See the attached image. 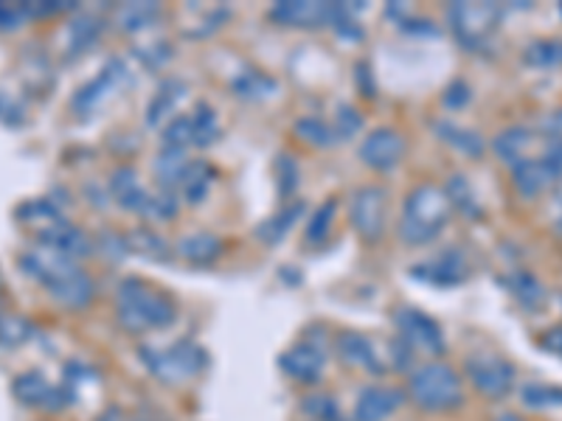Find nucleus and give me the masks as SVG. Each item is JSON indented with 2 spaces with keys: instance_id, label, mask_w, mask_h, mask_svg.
I'll return each mask as SVG.
<instances>
[{
  "instance_id": "obj_28",
  "label": "nucleus",
  "mask_w": 562,
  "mask_h": 421,
  "mask_svg": "<svg viewBox=\"0 0 562 421\" xmlns=\"http://www.w3.org/2000/svg\"><path fill=\"white\" fill-rule=\"evenodd\" d=\"M526 408L531 410H551L562 408V388L560 385H543V383H529L520 390Z\"/></svg>"
},
{
  "instance_id": "obj_20",
  "label": "nucleus",
  "mask_w": 562,
  "mask_h": 421,
  "mask_svg": "<svg viewBox=\"0 0 562 421\" xmlns=\"http://www.w3.org/2000/svg\"><path fill=\"white\" fill-rule=\"evenodd\" d=\"M338 354L346 365L360 371H369V374H383L385 365L378 357V351L371 345V340H366L358 332H344L338 338Z\"/></svg>"
},
{
  "instance_id": "obj_19",
  "label": "nucleus",
  "mask_w": 562,
  "mask_h": 421,
  "mask_svg": "<svg viewBox=\"0 0 562 421\" xmlns=\"http://www.w3.org/2000/svg\"><path fill=\"white\" fill-rule=\"evenodd\" d=\"M495 155H498L501 160H504L506 167L515 169L518 163H524L526 158H531L535 155V149H540V140H537V135L531 133L529 127H509L504 129V133L495 138Z\"/></svg>"
},
{
  "instance_id": "obj_15",
  "label": "nucleus",
  "mask_w": 562,
  "mask_h": 421,
  "mask_svg": "<svg viewBox=\"0 0 562 421\" xmlns=\"http://www.w3.org/2000/svg\"><path fill=\"white\" fill-rule=\"evenodd\" d=\"M110 192L122 203V208L140 214V217H155V197L144 189L138 172L133 167L115 169L113 180H110Z\"/></svg>"
},
{
  "instance_id": "obj_3",
  "label": "nucleus",
  "mask_w": 562,
  "mask_h": 421,
  "mask_svg": "<svg viewBox=\"0 0 562 421\" xmlns=\"http://www.w3.org/2000/svg\"><path fill=\"white\" fill-rule=\"evenodd\" d=\"M453 205L439 185H419L408 194L400 219V237L408 244H425L436 239L448 225Z\"/></svg>"
},
{
  "instance_id": "obj_33",
  "label": "nucleus",
  "mask_w": 562,
  "mask_h": 421,
  "mask_svg": "<svg viewBox=\"0 0 562 421\" xmlns=\"http://www.w3.org/2000/svg\"><path fill=\"white\" fill-rule=\"evenodd\" d=\"M445 194H448L450 205L461 208V210H464V214H470V217H479V214H481L479 203H475L473 192H470V183H467L464 178H459V174H456V178L450 180V185H448V189H445Z\"/></svg>"
},
{
  "instance_id": "obj_37",
  "label": "nucleus",
  "mask_w": 562,
  "mask_h": 421,
  "mask_svg": "<svg viewBox=\"0 0 562 421\" xmlns=\"http://www.w3.org/2000/svg\"><path fill=\"white\" fill-rule=\"evenodd\" d=\"M99 26L93 18H79L74 26H70V48L74 52H85V45H90L97 39Z\"/></svg>"
},
{
  "instance_id": "obj_17",
  "label": "nucleus",
  "mask_w": 562,
  "mask_h": 421,
  "mask_svg": "<svg viewBox=\"0 0 562 421\" xmlns=\"http://www.w3.org/2000/svg\"><path fill=\"white\" fill-rule=\"evenodd\" d=\"M403 390L389 388V385H371L355 402V421H385L403 408Z\"/></svg>"
},
{
  "instance_id": "obj_2",
  "label": "nucleus",
  "mask_w": 562,
  "mask_h": 421,
  "mask_svg": "<svg viewBox=\"0 0 562 421\" xmlns=\"http://www.w3.org/2000/svg\"><path fill=\"white\" fill-rule=\"evenodd\" d=\"M115 318L133 334L167 329L175 320V304L167 293L147 281L127 278L115 293Z\"/></svg>"
},
{
  "instance_id": "obj_31",
  "label": "nucleus",
  "mask_w": 562,
  "mask_h": 421,
  "mask_svg": "<svg viewBox=\"0 0 562 421\" xmlns=\"http://www.w3.org/2000/svg\"><path fill=\"white\" fill-rule=\"evenodd\" d=\"M160 9L155 3H130L119 12V23H122L124 32H135V29L149 26L155 18H158Z\"/></svg>"
},
{
  "instance_id": "obj_25",
  "label": "nucleus",
  "mask_w": 562,
  "mask_h": 421,
  "mask_svg": "<svg viewBox=\"0 0 562 421\" xmlns=\"http://www.w3.org/2000/svg\"><path fill=\"white\" fill-rule=\"evenodd\" d=\"M211 183H214V169H211L205 160H192L180 185H183V194L189 203H200V200L209 194Z\"/></svg>"
},
{
  "instance_id": "obj_27",
  "label": "nucleus",
  "mask_w": 562,
  "mask_h": 421,
  "mask_svg": "<svg viewBox=\"0 0 562 421\" xmlns=\"http://www.w3.org/2000/svg\"><path fill=\"white\" fill-rule=\"evenodd\" d=\"M192 160H186V152L180 149H164V155L158 158V180L164 185V192H169L172 185L183 183V174L189 169Z\"/></svg>"
},
{
  "instance_id": "obj_8",
  "label": "nucleus",
  "mask_w": 562,
  "mask_h": 421,
  "mask_svg": "<svg viewBox=\"0 0 562 421\" xmlns=\"http://www.w3.org/2000/svg\"><path fill=\"white\" fill-rule=\"evenodd\" d=\"M349 217L366 242H380L385 234V217H389V194L380 185H366L351 197Z\"/></svg>"
},
{
  "instance_id": "obj_32",
  "label": "nucleus",
  "mask_w": 562,
  "mask_h": 421,
  "mask_svg": "<svg viewBox=\"0 0 562 421\" xmlns=\"http://www.w3.org/2000/svg\"><path fill=\"white\" fill-rule=\"evenodd\" d=\"M439 133L445 135V140H450L456 149H461L464 155H481L484 152V138H479V133L473 129H459L453 124H441Z\"/></svg>"
},
{
  "instance_id": "obj_34",
  "label": "nucleus",
  "mask_w": 562,
  "mask_h": 421,
  "mask_svg": "<svg viewBox=\"0 0 562 421\" xmlns=\"http://www.w3.org/2000/svg\"><path fill=\"white\" fill-rule=\"evenodd\" d=\"M295 133L301 135V138H307L310 144H315V147H333L335 140V129L326 127L324 122H318V118H304V122L295 124Z\"/></svg>"
},
{
  "instance_id": "obj_14",
  "label": "nucleus",
  "mask_w": 562,
  "mask_h": 421,
  "mask_svg": "<svg viewBox=\"0 0 562 421\" xmlns=\"http://www.w3.org/2000/svg\"><path fill=\"white\" fill-rule=\"evenodd\" d=\"M405 155V138L396 129L380 127L363 140L360 147V158L366 167L378 169V172H391V169L403 160Z\"/></svg>"
},
{
  "instance_id": "obj_12",
  "label": "nucleus",
  "mask_w": 562,
  "mask_h": 421,
  "mask_svg": "<svg viewBox=\"0 0 562 421\" xmlns=\"http://www.w3.org/2000/svg\"><path fill=\"white\" fill-rule=\"evenodd\" d=\"M12 390L14 399L26 405V408L63 410L68 405V394H65L63 385H52L40 371H26V374L14 377Z\"/></svg>"
},
{
  "instance_id": "obj_30",
  "label": "nucleus",
  "mask_w": 562,
  "mask_h": 421,
  "mask_svg": "<svg viewBox=\"0 0 562 421\" xmlns=\"http://www.w3.org/2000/svg\"><path fill=\"white\" fill-rule=\"evenodd\" d=\"M29 334H32L29 320H23L20 315H0V345L3 349H14V345L26 343Z\"/></svg>"
},
{
  "instance_id": "obj_13",
  "label": "nucleus",
  "mask_w": 562,
  "mask_h": 421,
  "mask_svg": "<svg viewBox=\"0 0 562 421\" xmlns=\"http://www.w3.org/2000/svg\"><path fill=\"white\" fill-rule=\"evenodd\" d=\"M340 12V3H301V0H288V3H276L270 18L281 26H301V29H318L335 26V18Z\"/></svg>"
},
{
  "instance_id": "obj_42",
  "label": "nucleus",
  "mask_w": 562,
  "mask_h": 421,
  "mask_svg": "<svg viewBox=\"0 0 562 421\" xmlns=\"http://www.w3.org/2000/svg\"><path fill=\"white\" fill-rule=\"evenodd\" d=\"M546 129H549L551 138H562V110H557V113L551 115L549 122H546Z\"/></svg>"
},
{
  "instance_id": "obj_40",
  "label": "nucleus",
  "mask_w": 562,
  "mask_h": 421,
  "mask_svg": "<svg viewBox=\"0 0 562 421\" xmlns=\"http://www.w3.org/2000/svg\"><path fill=\"white\" fill-rule=\"evenodd\" d=\"M26 18V7H9V3H0V32H9V29H18Z\"/></svg>"
},
{
  "instance_id": "obj_23",
  "label": "nucleus",
  "mask_w": 562,
  "mask_h": 421,
  "mask_svg": "<svg viewBox=\"0 0 562 421\" xmlns=\"http://www.w3.org/2000/svg\"><path fill=\"white\" fill-rule=\"evenodd\" d=\"M183 93H186V84L178 82V79H172V82L164 84V88L155 93L153 104H149V110H147L149 127H158V124L164 122V118H167L175 107H178V102L183 99Z\"/></svg>"
},
{
  "instance_id": "obj_39",
  "label": "nucleus",
  "mask_w": 562,
  "mask_h": 421,
  "mask_svg": "<svg viewBox=\"0 0 562 421\" xmlns=\"http://www.w3.org/2000/svg\"><path fill=\"white\" fill-rule=\"evenodd\" d=\"M360 129V115L355 113L351 107H340V115L338 122H335V138H349V135H355Z\"/></svg>"
},
{
  "instance_id": "obj_6",
  "label": "nucleus",
  "mask_w": 562,
  "mask_h": 421,
  "mask_svg": "<svg viewBox=\"0 0 562 421\" xmlns=\"http://www.w3.org/2000/svg\"><path fill=\"white\" fill-rule=\"evenodd\" d=\"M504 9L498 3H453L450 26L467 52H484L492 34L498 32Z\"/></svg>"
},
{
  "instance_id": "obj_10",
  "label": "nucleus",
  "mask_w": 562,
  "mask_h": 421,
  "mask_svg": "<svg viewBox=\"0 0 562 421\" xmlns=\"http://www.w3.org/2000/svg\"><path fill=\"white\" fill-rule=\"evenodd\" d=\"M396 326H400V334H403V343L408 349L428 351V354H445V334H441L439 323L434 318H428L419 309H400L396 312Z\"/></svg>"
},
{
  "instance_id": "obj_41",
  "label": "nucleus",
  "mask_w": 562,
  "mask_h": 421,
  "mask_svg": "<svg viewBox=\"0 0 562 421\" xmlns=\"http://www.w3.org/2000/svg\"><path fill=\"white\" fill-rule=\"evenodd\" d=\"M540 345H543L549 354H554V357L562 360V326H554V329L540 334Z\"/></svg>"
},
{
  "instance_id": "obj_43",
  "label": "nucleus",
  "mask_w": 562,
  "mask_h": 421,
  "mask_svg": "<svg viewBox=\"0 0 562 421\" xmlns=\"http://www.w3.org/2000/svg\"><path fill=\"white\" fill-rule=\"evenodd\" d=\"M99 421H122V413H119V410H108Z\"/></svg>"
},
{
  "instance_id": "obj_9",
  "label": "nucleus",
  "mask_w": 562,
  "mask_h": 421,
  "mask_svg": "<svg viewBox=\"0 0 562 421\" xmlns=\"http://www.w3.org/2000/svg\"><path fill=\"white\" fill-rule=\"evenodd\" d=\"M140 354H144L149 368H153L160 379H167V383H180V379L194 377V374L205 365V354L192 343H178L172 345V349L164 351L144 349Z\"/></svg>"
},
{
  "instance_id": "obj_45",
  "label": "nucleus",
  "mask_w": 562,
  "mask_h": 421,
  "mask_svg": "<svg viewBox=\"0 0 562 421\" xmlns=\"http://www.w3.org/2000/svg\"><path fill=\"white\" fill-rule=\"evenodd\" d=\"M557 228H560V230H562V214H560V219H557Z\"/></svg>"
},
{
  "instance_id": "obj_11",
  "label": "nucleus",
  "mask_w": 562,
  "mask_h": 421,
  "mask_svg": "<svg viewBox=\"0 0 562 421\" xmlns=\"http://www.w3.org/2000/svg\"><path fill=\"white\" fill-rule=\"evenodd\" d=\"M124 84H127V68H124L122 59H113L93 82H88L82 90H77L74 110H77L79 115L97 113L108 99L115 96V90H122Z\"/></svg>"
},
{
  "instance_id": "obj_18",
  "label": "nucleus",
  "mask_w": 562,
  "mask_h": 421,
  "mask_svg": "<svg viewBox=\"0 0 562 421\" xmlns=\"http://www.w3.org/2000/svg\"><path fill=\"white\" fill-rule=\"evenodd\" d=\"M540 144H543V140H540ZM512 183H515V192L524 200H537L546 189H551L557 180L554 174L549 172V167L543 163V158H540V149H537L531 158H526L524 163H518V167L512 169Z\"/></svg>"
},
{
  "instance_id": "obj_1",
  "label": "nucleus",
  "mask_w": 562,
  "mask_h": 421,
  "mask_svg": "<svg viewBox=\"0 0 562 421\" xmlns=\"http://www.w3.org/2000/svg\"><path fill=\"white\" fill-rule=\"evenodd\" d=\"M20 268L26 270L29 278L40 281L65 309L79 312V309H88L93 304L97 287H93L90 275L79 268L77 259H70V255L59 253L48 244H40V248L23 253Z\"/></svg>"
},
{
  "instance_id": "obj_5",
  "label": "nucleus",
  "mask_w": 562,
  "mask_h": 421,
  "mask_svg": "<svg viewBox=\"0 0 562 421\" xmlns=\"http://www.w3.org/2000/svg\"><path fill=\"white\" fill-rule=\"evenodd\" d=\"M18 217L32 225L40 244H48V248L59 250V253L70 255V259H85V255L93 253L90 239L85 237L77 225H70L54 205L26 203L18 210Z\"/></svg>"
},
{
  "instance_id": "obj_35",
  "label": "nucleus",
  "mask_w": 562,
  "mask_h": 421,
  "mask_svg": "<svg viewBox=\"0 0 562 421\" xmlns=\"http://www.w3.org/2000/svg\"><path fill=\"white\" fill-rule=\"evenodd\" d=\"M299 214H301V205L295 203V205H290L288 210H284V217H276V219H270V223H265L262 228H259V237L265 239V242H279L281 237H284V234H288L290 230V225L295 223V219H299Z\"/></svg>"
},
{
  "instance_id": "obj_36",
  "label": "nucleus",
  "mask_w": 562,
  "mask_h": 421,
  "mask_svg": "<svg viewBox=\"0 0 562 421\" xmlns=\"http://www.w3.org/2000/svg\"><path fill=\"white\" fill-rule=\"evenodd\" d=\"M333 217H335V203H326L321 205L318 214H315L313 219H310L307 225V239L313 244L324 242L326 234H329V225H333Z\"/></svg>"
},
{
  "instance_id": "obj_44",
  "label": "nucleus",
  "mask_w": 562,
  "mask_h": 421,
  "mask_svg": "<svg viewBox=\"0 0 562 421\" xmlns=\"http://www.w3.org/2000/svg\"><path fill=\"white\" fill-rule=\"evenodd\" d=\"M495 421H526V419H524V416H518V413H501Z\"/></svg>"
},
{
  "instance_id": "obj_38",
  "label": "nucleus",
  "mask_w": 562,
  "mask_h": 421,
  "mask_svg": "<svg viewBox=\"0 0 562 421\" xmlns=\"http://www.w3.org/2000/svg\"><path fill=\"white\" fill-rule=\"evenodd\" d=\"M262 84L265 88H276L273 79H268V77H262V73H254V70H250V73H245L243 79H237V82H234V90H239V96H245V99H259V96H265Z\"/></svg>"
},
{
  "instance_id": "obj_4",
  "label": "nucleus",
  "mask_w": 562,
  "mask_h": 421,
  "mask_svg": "<svg viewBox=\"0 0 562 421\" xmlns=\"http://www.w3.org/2000/svg\"><path fill=\"white\" fill-rule=\"evenodd\" d=\"M408 396L428 413H450L464 405V383L448 363H425L408 377Z\"/></svg>"
},
{
  "instance_id": "obj_21",
  "label": "nucleus",
  "mask_w": 562,
  "mask_h": 421,
  "mask_svg": "<svg viewBox=\"0 0 562 421\" xmlns=\"http://www.w3.org/2000/svg\"><path fill=\"white\" fill-rule=\"evenodd\" d=\"M414 275L419 278H428L430 284H441V287H453V284H461L467 278V262L459 250H448L441 253L434 262L422 264V268H414Z\"/></svg>"
},
{
  "instance_id": "obj_24",
  "label": "nucleus",
  "mask_w": 562,
  "mask_h": 421,
  "mask_svg": "<svg viewBox=\"0 0 562 421\" xmlns=\"http://www.w3.org/2000/svg\"><path fill=\"white\" fill-rule=\"evenodd\" d=\"M178 250L183 259H189V262L209 264L223 253V242H220L217 237H211V234H194V237H186Z\"/></svg>"
},
{
  "instance_id": "obj_26",
  "label": "nucleus",
  "mask_w": 562,
  "mask_h": 421,
  "mask_svg": "<svg viewBox=\"0 0 562 421\" xmlns=\"http://www.w3.org/2000/svg\"><path fill=\"white\" fill-rule=\"evenodd\" d=\"M524 62L531 65V68L549 70L560 68L562 65V39H535L531 45H526Z\"/></svg>"
},
{
  "instance_id": "obj_29",
  "label": "nucleus",
  "mask_w": 562,
  "mask_h": 421,
  "mask_svg": "<svg viewBox=\"0 0 562 421\" xmlns=\"http://www.w3.org/2000/svg\"><path fill=\"white\" fill-rule=\"evenodd\" d=\"M192 135H194V147H211L220 135L217 113L209 107V104H198L192 115Z\"/></svg>"
},
{
  "instance_id": "obj_16",
  "label": "nucleus",
  "mask_w": 562,
  "mask_h": 421,
  "mask_svg": "<svg viewBox=\"0 0 562 421\" xmlns=\"http://www.w3.org/2000/svg\"><path fill=\"white\" fill-rule=\"evenodd\" d=\"M279 363H281V368H284V374H288V377H293L295 383L313 385L324 377L326 357H324V351H321V345L304 340V343H299V345H293L290 351H284Z\"/></svg>"
},
{
  "instance_id": "obj_22",
  "label": "nucleus",
  "mask_w": 562,
  "mask_h": 421,
  "mask_svg": "<svg viewBox=\"0 0 562 421\" xmlns=\"http://www.w3.org/2000/svg\"><path fill=\"white\" fill-rule=\"evenodd\" d=\"M506 287L512 289V295L524 304L529 312H537V309H543L546 304V289L543 284L535 278V275L529 273H512L509 278H506Z\"/></svg>"
},
{
  "instance_id": "obj_7",
  "label": "nucleus",
  "mask_w": 562,
  "mask_h": 421,
  "mask_svg": "<svg viewBox=\"0 0 562 421\" xmlns=\"http://www.w3.org/2000/svg\"><path fill=\"white\" fill-rule=\"evenodd\" d=\"M464 371L473 388L486 399H504L515 388V365L501 354H490V351L473 354L467 357Z\"/></svg>"
}]
</instances>
